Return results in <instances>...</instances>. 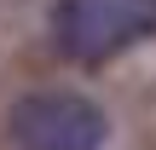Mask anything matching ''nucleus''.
<instances>
[{
	"label": "nucleus",
	"instance_id": "f257e3e1",
	"mask_svg": "<svg viewBox=\"0 0 156 150\" xmlns=\"http://www.w3.org/2000/svg\"><path fill=\"white\" fill-rule=\"evenodd\" d=\"M156 35V0H58L52 6V46L69 64H110L127 46Z\"/></svg>",
	"mask_w": 156,
	"mask_h": 150
},
{
	"label": "nucleus",
	"instance_id": "f03ea898",
	"mask_svg": "<svg viewBox=\"0 0 156 150\" xmlns=\"http://www.w3.org/2000/svg\"><path fill=\"white\" fill-rule=\"evenodd\" d=\"M6 139L12 150H104L110 139V116L87 98V92H23L6 116Z\"/></svg>",
	"mask_w": 156,
	"mask_h": 150
}]
</instances>
